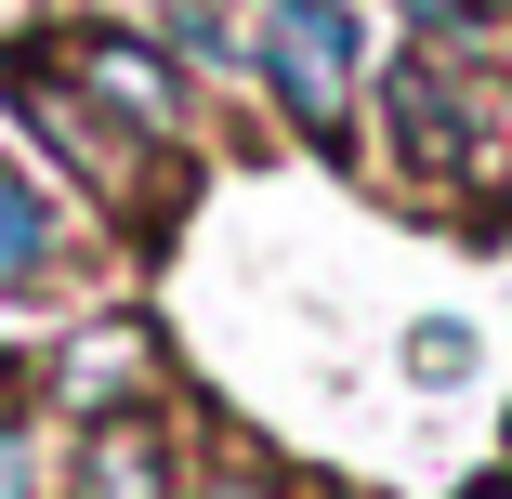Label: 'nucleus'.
<instances>
[{"mask_svg": "<svg viewBox=\"0 0 512 499\" xmlns=\"http://www.w3.org/2000/svg\"><path fill=\"white\" fill-rule=\"evenodd\" d=\"M368 92H381V171H394L407 197H434V211L499 197L512 132H499V106H486V66L434 53V40H407V53L368 66Z\"/></svg>", "mask_w": 512, "mask_h": 499, "instance_id": "1", "label": "nucleus"}, {"mask_svg": "<svg viewBox=\"0 0 512 499\" xmlns=\"http://www.w3.org/2000/svg\"><path fill=\"white\" fill-rule=\"evenodd\" d=\"M368 14L355 0H250V92L316 145V158H355V106H368Z\"/></svg>", "mask_w": 512, "mask_h": 499, "instance_id": "2", "label": "nucleus"}, {"mask_svg": "<svg viewBox=\"0 0 512 499\" xmlns=\"http://www.w3.org/2000/svg\"><path fill=\"white\" fill-rule=\"evenodd\" d=\"M0 79H14V119H27V132H40V145H53V158H66V171L92 184V197H106L119 224H158L171 197H184V158H171V145H145V132H119V119L92 106V92H79V79H66L53 53L0 66Z\"/></svg>", "mask_w": 512, "mask_h": 499, "instance_id": "3", "label": "nucleus"}, {"mask_svg": "<svg viewBox=\"0 0 512 499\" xmlns=\"http://www.w3.org/2000/svg\"><path fill=\"white\" fill-rule=\"evenodd\" d=\"M66 79H79L119 132H145V145L184 158V119H197V106H184V66H171L158 40H132V27H79V40H66Z\"/></svg>", "mask_w": 512, "mask_h": 499, "instance_id": "4", "label": "nucleus"}, {"mask_svg": "<svg viewBox=\"0 0 512 499\" xmlns=\"http://www.w3.org/2000/svg\"><path fill=\"white\" fill-rule=\"evenodd\" d=\"M66 499H184V447L145 408H106V421L66 447Z\"/></svg>", "mask_w": 512, "mask_h": 499, "instance_id": "5", "label": "nucleus"}, {"mask_svg": "<svg viewBox=\"0 0 512 499\" xmlns=\"http://www.w3.org/2000/svg\"><path fill=\"white\" fill-rule=\"evenodd\" d=\"M66 276V211H53V184L0 158V303L14 289H53Z\"/></svg>", "mask_w": 512, "mask_h": 499, "instance_id": "6", "label": "nucleus"}, {"mask_svg": "<svg viewBox=\"0 0 512 499\" xmlns=\"http://www.w3.org/2000/svg\"><path fill=\"white\" fill-rule=\"evenodd\" d=\"M407 381H421V394H460L473 381V329L460 316H421V329H407Z\"/></svg>", "mask_w": 512, "mask_h": 499, "instance_id": "7", "label": "nucleus"}, {"mask_svg": "<svg viewBox=\"0 0 512 499\" xmlns=\"http://www.w3.org/2000/svg\"><path fill=\"white\" fill-rule=\"evenodd\" d=\"M0 499H53V447H40V421H0Z\"/></svg>", "mask_w": 512, "mask_h": 499, "instance_id": "8", "label": "nucleus"}, {"mask_svg": "<svg viewBox=\"0 0 512 499\" xmlns=\"http://www.w3.org/2000/svg\"><path fill=\"white\" fill-rule=\"evenodd\" d=\"M197 499H289L263 460H211V473H197Z\"/></svg>", "mask_w": 512, "mask_h": 499, "instance_id": "9", "label": "nucleus"}, {"mask_svg": "<svg viewBox=\"0 0 512 499\" xmlns=\"http://www.w3.org/2000/svg\"><path fill=\"white\" fill-rule=\"evenodd\" d=\"M460 14H473V27H486V40L512 53V0H460Z\"/></svg>", "mask_w": 512, "mask_h": 499, "instance_id": "10", "label": "nucleus"}]
</instances>
